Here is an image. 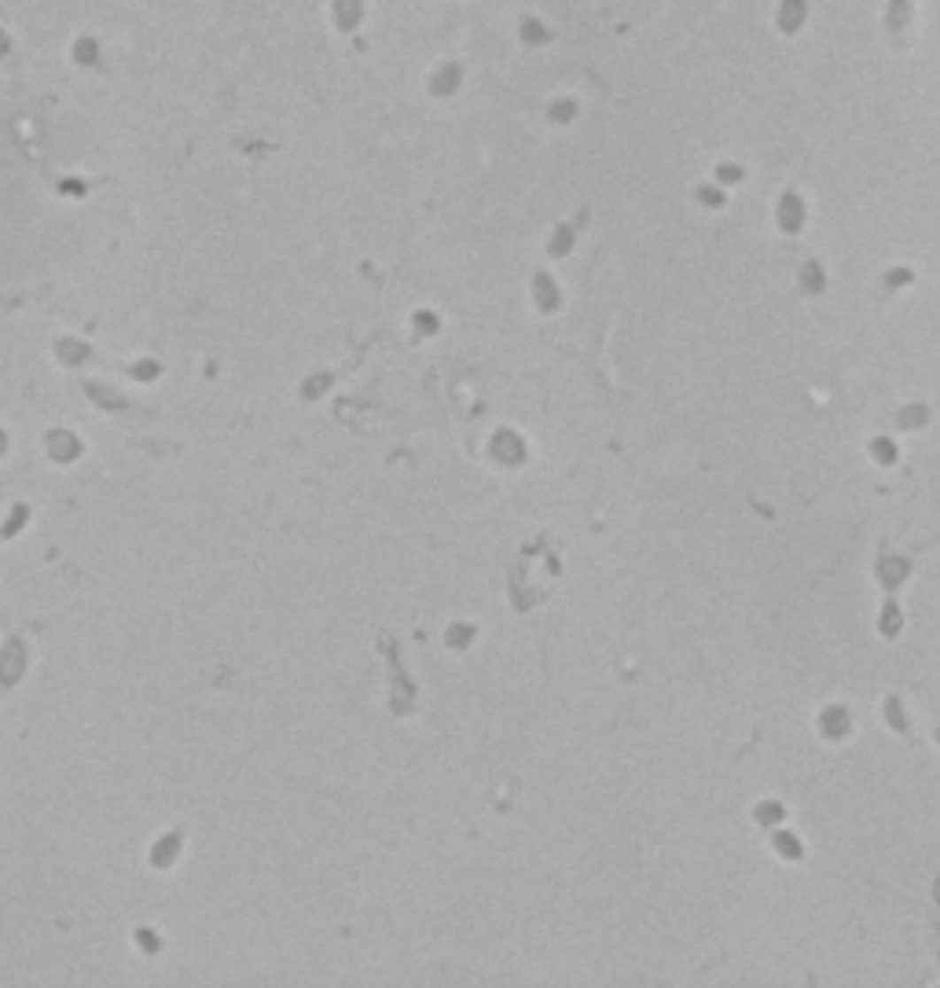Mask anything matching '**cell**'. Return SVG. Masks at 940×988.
I'll list each match as a JSON object with an SVG mask.
<instances>
[{"label": "cell", "instance_id": "5b68a950", "mask_svg": "<svg viewBox=\"0 0 940 988\" xmlns=\"http://www.w3.org/2000/svg\"><path fill=\"white\" fill-rule=\"evenodd\" d=\"M897 617H900V614H897V606H889V614H885V632H889V636H893V632L900 629Z\"/></svg>", "mask_w": 940, "mask_h": 988}, {"label": "cell", "instance_id": "3957f363", "mask_svg": "<svg viewBox=\"0 0 940 988\" xmlns=\"http://www.w3.org/2000/svg\"><path fill=\"white\" fill-rule=\"evenodd\" d=\"M885 27H889V34H893V37H900L911 27V0H889Z\"/></svg>", "mask_w": 940, "mask_h": 988}, {"label": "cell", "instance_id": "7a4b0ae2", "mask_svg": "<svg viewBox=\"0 0 940 988\" xmlns=\"http://www.w3.org/2000/svg\"><path fill=\"white\" fill-rule=\"evenodd\" d=\"M805 15H808V4H805V0H782V8H779V30H782V34H797L801 22H805Z\"/></svg>", "mask_w": 940, "mask_h": 988}, {"label": "cell", "instance_id": "6da1fadb", "mask_svg": "<svg viewBox=\"0 0 940 988\" xmlns=\"http://www.w3.org/2000/svg\"><path fill=\"white\" fill-rule=\"evenodd\" d=\"M801 220H805V203H801V195L786 191L782 203H779V225H782V232H797Z\"/></svg>", "mask_w": 940, "mask_h": 988}, {"label": "cell", "instance_id": "277c9868", "mask_svg": "<svg viewBox=\"0 0 940 988\" xmlns=\"http://www.w3.org/2000/svg\"><path fill=\"white\" fill-rule=\"evenodd\" d=\"M885 716H889V724H893L897 731H911V724L904 721V713H900V702H897V699L885 702Z\"/></svg>", "mask_w": 940, "mask_h": 988}]
</instances>
